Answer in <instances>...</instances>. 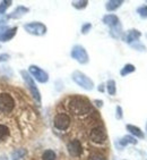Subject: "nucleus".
Returning a JSON list of instances; mask_svg holds the SVG:
<instances>
[{"label": "nucleus", "mask_w": 147, "mask_h": 160, "mask_svg": "<svg viewBox=\"0 0 147 160\" xmlns=\"http://www.w3.org/2000/svg\"><path fill=\"white\" fill-rule=\"evenodd\" d=\"M25 31L33 35H43L46 32V26L42 23L34 22V23H28L24 26Z\"/></svg>", "instance_id": "obj_5"}, {"label": "nucleus", "mask_w": 147, "mask_h": 160, "mask_svg": "<svg viewBox=\"0 0 147 160\" xmlns=\"http://www.w3.org/2000/svg\"><path fill=\"white\" fill-rule=\"evenodd\" d=\"M71 57L74 59H76L77 62L80 64H86L88 62V55L86 52V50L84 49V47L82 46H75L71 50Z\"/></svg>", "instance_id": "obj_7"}, {"label": "nucleus", "mask_w": 147, "mask_h": 160, "mask_svg": "<svg viewBox=\"0 0 147 160\" xmlns=\"http://www.w3.org/2000/svg\"><path fill=\"white\" fill-rule=\"evenodd\" d=\"M42 160H55V153L52 150H46L42 154Z\"/></svg>", "instance_id": "obj_20"}, {"label": "nucleus", "mask_w": 147, "mask_h": 160, "mask_svg": "<svg viewBox=\"0 0 147 160\" xmlns=\"http://www.w3.org/2000/svg\"><path fill=\"white\" fill-rule=\"evenodd\" d=\"M73 6L75 7V8H77V9H83V8H85L86 6H87V3H88V1H86V0H80V1H73Z\"/></svg>", "instance_id": "obj_22"}, {"label": "nucleus", "mask_w": 147, "mask_h": 160, "mask_svg": "<svg viewBox=\"0 0 147 160\" xmlns=\"http://www.w3.org/2000/svg\"><path fill=\"white\" fill-rule=\"evenodd\" d=\"M91 28H92V25L89 24V23H87V24L83 25V28H82V33H83V34L88 33V31L91 30Z\"/></svg>", "instance_id": "obj_25"}, {"label": "nucleus", "mask_w": 147, "mask_h": 160, "mask_svg": "<svg viewBox=\"0 0 147 160\" xmlns=\"http://www.w3.org/2000/svg\"><path fill=\"white\" fill-rule=\"evenodd\" d=\"M28 72L30 74L35 78L36 81H39L40 83H45L49 80V75L46 72H44L43 69H41L40 67H37L35 65H31L30 68H28Z\"/></svg>", "instance_id": "obj_6"}, {"label": "nucleus", "mask_w": 147, "mask_h": 160, "mask_svg": "<svg viewBox=\"0 0 147 160\" xmlns=\"http://www.w3.org/2000/svg\"><path fill=\"white\" fill-rule=\"evenodd\" d=\"M68 109L76 116L88 114L92 110V106L86 98L83 97H71L68 101Z\"/></svg>", "instance_id": "obj_1"}, {"label": "nucleus", "mask_w": 147, "mask_h": 160, "mask_svg": "<svg viewBox=\"0 0 147 160\" xmlns=\"http://www.w3.org/2000/svg\"><path fill=\"white\" fill-rule=\"evenodd\" d=\"M21 76H23V78H24L25 83H26L27 88L30 89V91H31V94H32V97H33V99L37 102V103H40L41 102L40 91H39V89H37L36 85H35V83H34L32 76L28 74L27 72H25V71H21Z\"/></svg>", "instance_id": "obj_3"}, {"label": "nucleus", "mask_w": 147, "mask_h": 160, "mask_svg": "<svg viewBox=\"0 0 147 160\" xmlns=\"http://www.w3.org/2000/svg\"><path fill=\"white\" fill-rule=\"evenodd\" d=\"M12 127L7 123L0 122V143H5L12 138Z\"/></svg>", "instance_id": "obj_11"}, {"label": "nucleus", "mask_w": 147, "mask_h": 160, "mask_svg": "<svg viewBox=\"0 0 147 160\" xmlns=\"http://www.w3.org/2000/svg\"><path fill=\"white\" fill-rule=\"evenodd\" d=\"M127 129H128L131 134L137 136V138H140V139L141 138H144V133L141 132L140 128H138L137 126H134V125H127Z\"/></svg>", "instance_id": "obj_17"}, {"label": "nucleus", "mask_w": 147, "mask_h": 160, "mask_svg": "<svg viewBox=\"0 0 147 160\" xmlns=\"http://www.w3.org/2000/svg\"><path fill=\"white\" fill-rule=\"evenodd\" d=\"M8 59H9V56H8V55H1V56H0V62L8 60Z\"/></svg>", "instance_id": "obj_26"}, {"label": "nucleus", "mask_w": 147, "mask_h": 160, "mask_svg": "<svg viewBox=\"0 0 147 160\" xmlns=\"http://www.w3.org/2000/svg\"><path fill=\"white\" fill-rule=\"evenodd\" d=\"M16 31H17V28H0V41H2V42L9 41L16 34Z\"/></svg>", "instance_id": "obj_12"}, {"label": "nucleus", "mask_w": 147, "mask_h": 160, "mask_svg": "<svg viewBox=\"0 0 147 160\" xmlns=\"http://www.w3.org/2000/svg\"><path fill=\"white\" fill-rule=\"evenodd\" d=\"M137 12L139 14L140 17L143 18H147V6H141L137 9Z\"/></svg>", "instance_id": "obj_24"}, {"label": "nucleus", "mask_w": 147, "mask_h": 160, "mask_svg": "<svg viewBox=\"0 0 147 160\" xmlns=\"http://www.w3.org/2000/svg\"><path fill=\"white\" fill-rule=\"evenodd\" d=\"M53 124H55V128L60 129V131H64L67 129L70 125V117L68 116L67 114H57L53 120Z\"/></svg>", "instance_id": "obj_8"}, {"label": "nucleus", "mask_w": 147, "mask_h": 160, "mask_svg": "<svg viewBox=\"0 0 147 160\" xmlns=\"http://www.w3.org/2000/svg\"><path fill=\"white\" fill-rule=\"evenodd\" d=\"M27 12H28V8L23 7V6H19V7H17L14 12H12V14L10 15V17H12V18H19V17H21V16L24 15V14H26Z\"/></svg>", "instance_id": "obj_16"}, {"label": "nucleus", "mask_w": 147, "mask_h": 160, "mask_svg": "<svg viewBox=\"0 0 147 160\" xmlns=\"http://www.w3.org/2000/svg\"><path fill=\"white\" fill-rule=\"evenodd\" d=\"M89 138L95 143H103L107 140V134H105V131L103 129V127L96 126L91 129Z\"/></svg>", "instance_id": "obj_9"}, {"label": "nucleus", "mask_w": 147, "mask_h": 160, "mask_svg": "<svg viewBox=\"0 0 147 160\" xmlns=\"http://www.w3.org/2000/svg\"><path fill=\"white\" fill-rule=\"evenodd\" d=\"M122 145H127L128 143H132V144H136L137 143V140L135 139V138H132V136L130 135H127L125 136L122 140H121V142H120Z\"/></svg>", "instance_id": "obj_21"}, {"label": "nucleus", "mask_w": 147, "mask_h": 160, "mask_svg": "<svg viewBox=\"0 0 147 160\" xmlns=\"http://www.w3.org/2000/svg\"><path fill=\"white\" fill-rule=\"evenodd\" d=\"M16 108L15 97L10 92L0 91V114L9 115Z\"/></svg>", "instance_id": "obj_2"}, {"label": "nucleus", "mask_w": 147, "mask_h": 160, "mask_svg": "<svg viewBox=\"0 0 147 160\" xmlns=\"http://www.w3.org/2000/svg\"><path fill=\"white\" fill-rule=\"evenodd\" d=\"M8 19V16H0V24H2Z\"/></svg>", "instance_id": "obj_27"}, {"label": "nucleus", "mask_w": 147, "mask_h": 160, "mask_svg": "<svg viewBox=\"0 0 147 160\" xmlns=\"http://www.w3.org/2000/svg\"><path fill=\"white\" fill-rule=\"evenodd\" d=\"M135 71V66L131 64H127L125 67L121 69V72H120V74L122 75V76H126V75L130 74V73H132V72Z\"/></svg>", "instance_id": "obj_19"}, {"label": "nucleus", "mask_w": 147, "mask_h": 160, "mask_svg": "<svg viewBox=\"0 0 147 160\" xmlns=\"http://www.w3.org/2000/svg\"><path fill=\"white\" fill-rule=\"evenodd\" d=\"M73 80L75 83H77L79 86H82L85 90H92L94 88V83L93 81L89 78L88 76H86L84 73L79 71H76L73 73Z\"/></svg>", "instance_id": "obj_4"}, {"label": "nucleus", "mask_w": 147, "mask_h": 160, "mask_svg": "<svg viewBox=\"0 0 147 160\" xmlns=\"http://www.w3.org/2000/svg\"><path fill=\"white\" fill-rule=\"evenodd\" d=\"M12 5V1L8 0V1H2V2L0 3V14H3V12H6L7 8Z\"/></svg>", "instance_id": "obj_23"}, {"label": "nucleus", "mask_w": 147, "mask_h": 160, "mask_svg": "<svg viewBox=\"0 0 147 160\" xmlns=\"http://www.w3.org/2000/svg\"><path fill=\"white\" fill-rule=\"evenodd\" d=\"M140 37H141V33L139 31H137V30H130L129 33L127 34L126 41L128 43H132L134 41H137Z\"/></svg>", "instance_id": "obj_14"}, {"label": "nucleus", "mask_w": 147, "mask_h": 160, "mask_svg": "<svg viewBox=\"0 0 147 160\" xmlns=\"http://www.w3.org/2000/svg\"><path fill=\"white\" fill-rule=\"evenodd\" d=\"M123 3L122 0H111V1H107V5H105V8H107L109 12H113L116 8H119L121 5Z\"/></svg>", "instance_id": "obj_15"}, {"label": "nucleus", "mask_w": 147, "mask_h": 160, "mask_svg": "<svg viewBox=\"0 0 147 160\" xmlns=\"http://www.w3.org/2000/svg\"><path fill=\"white\" fill-rule=\"evenodd\" d=\"M89 160H104L102 157H92Z\"/></svg>", "instance_id": "obj_29"}, {"label": "nucleus", "mask_w": 147, "mask_h": 160, "mask_svg": "<svg viewBox=\"0 0 147 160\" xmlns=\"http://www.w3.org/2000/svg\"><path fill=\"white\" fill-rule=\"evenodd\" d=\"M103 23L111 28H114L116 25H119V18H118V16L113 15V14H109V15H105L103 17Z\"/></svg>", "instance_id": "obj_13"}, {"label": "nucleus", "mask_w": 147, "mask_h": 160, "mask_svg": "<svg viewBox=\"0 0 147 160\" xmlns=\"http://www.w3.org/2000/svg\"><path fill=\"white\" fill-rule=\"evenodd\" d=\"M116 110H118V116H116V117H118V118H121V117H122V112H121V108H120V107H116Z\"/></svg>", "instance_id": "obj_28"}, {"label": "nucleus", "mask_w": 147, "mask_h": 160, "mask_svg": "<svg viewBox=\"0 0 147 160\" xmlns=\"http://www.w3.org/2000/svg\"><path fill=\"white\" fill-rule=\"evenodd\" d=\"M107 92H109V94H111V96H114V94H116V82H114L113 80L107 81Z\"/></svg>", "instance_id": "obj_18"}, {"label": "nucleus", "mask_w": 147, "mask_h": 160, "mask_svg": "<svg viewBox=\"0 0 147 160\" xmlns=\"http://www.w3.org/2000/svg\"><path fill=\"white\" fill-rule=\"evenodd\" d=\"M67 149L69 151V153L74 157H78L82 154L83 152V147H82V143H80L78 140H73L68 143L67 145Z\"/></svg>", "instance_id": "obj_10"}]
</instances>
